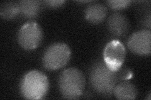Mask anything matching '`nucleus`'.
I'll list each match as a JSON object with an SVG mask.
<instances>
[{
  "label": "nucleus",
  "mask_w": 151,
  "mask_h": 100,
  "mask_svg": "<svg viewBox=\"0 0 151 100\" xmlns=\"http://www.w3.org/2000/svg\"><path fill=\"white\" fill-rule=\"evenodd\" d=\"M49 82L47 76L41 71L32 70L26 73L20 82V92L27 99H41L48 92Z\"/></svg>",
  "instance_id": "obj_1"
},
{
  "label": "nucleus",
  "mask_w": 151,
  "mask_h": 100,
  "mask_svg": "<svg viewBox=\"0 0 151 100\" xmlns=\"http://www.w3.org/2000/svg\"><path fill=\"white\" fill-rule=\"evenodd\" d=\"M85 78L81 71L76 68L64 70L59 76L58 85L63 96L68 99H78L85 88Z\"/></svg>",
  "instance_id": "obj_2"
},
{
  "label": "nucleus",
  "mask_w": 151,
  "mask_h": 100,
  "mask_svg": "<svg viewBox=\"0 0 151 100\" xmlns=\"http://www.w3.org/2000/svg\"><path fill=\"white\" fill-rule=\"evenodd\" d=\"M89 80L96 91L103 94H109L113 93L118 77L116 72L110 70L104 62H98L90 70Z\"/></svg>",
  "instance_id": "obj_3"
},
{
  "label": "nucleus",
  "mask_w": 151,
  "mask_h": 100,
  "mask_svg": "<svg viewBox=\"0 0 151 100\" xmlns=\"http://www.w3.org/2000/svg\"><path fill=\"white\" fill-rule=\"evenodd\" d=\"M71 56V51L68 45L56 43L50 45L42 57L44 67L49 71H54L63 68L69 62Z\"/></svg>",
  "instance_id": "obj_4"
},
{
  "label": "nucleus",
  "mask_w": 151,
  "mask_h": 100,
  "mask_svg": "<svg viewBox=\"0 0 151 100\" xmlns=\"http://www.w3.org/2000/svg\"><path fill=\"white\" fill-rule=\"evenodd\" d=\"M43 32L39 24L29 21L23 24L18 33V43L25 50H33L40 45Z\"/></svg>",
  "instance_id": "obj_5"
},
{
  "label": "nucleus",
  "mask_w": 151,
  "mask_h": 100,
  "mask_svg": "<svg viewBox=\"0 0 151 100\" xmlns=\"http://www.w3.org/2000/svg\"><path fill=\"white\" fill-rule=\"evenodd\" d=\"M126 50L119 40H113L108 43L103 51L104 63L112 71L117 72L124 63Z\"/></svg>",
  "instance_id": "obj_6"
},
{
  "label": "nucleus",
  "mask_w": 151,
  "mask_h": 100,
  "mask_svg": "<svg viewBox=\"0 0 151 100\" xmlns=\"http://www.w3.org/2000/svg\"><path fill=\"white\" fill-rule=\"evenodd\" d=\"M127 46L134 53L147 56L150 54L151 32L143 30L134 33L128 40Z\"/></svg>",
  "instance_id": "obj_7"
},
{
  "label": "nucleus",
  "mask_w": 151,
  "mask_h": 100,
  "mask_svg": "<svg viewBox=\"0 0 151 100\" xmlns=\"http://www.w3.org/2000/svg\"><path fill=\"white\" fill-rule=\"evenodd\" d=\"M107 26L113 35L122 37L128 33L130 25L128 19L124 14L116 12L108 18Z\"/></svg>",
  "instance_id": "obj_8"
},
{
  "label": "nucleus",
  "mask_w": 151,
  "mask_h": 100,
  "mask_svg": "<svg viewBox=\"0 0 151 100\" xmlns=\"http://www.w3.org/2000/svg\"><path fill=\"white\" fill-rule=\"evenodd\" d=\"M107 15V8L103 4L95 3L89 4L85 9L84 16L86 20L92 24L103 22Z\"/></svg>",
  "instance_id": "obj_9"
},
{
  "label": "nucleus",
  "mask_w": 151,
  "mask_h": 100,
  "mask_svg": "<svg viewBox=\"0 0 151 100\" xmlns=\"http://www.w3.org/2000/svg\"><path fill=\"white\" fill-rule=\"evenodd\" d=\"M113 93L116 99L121 100L135 99L138 95V91L135 86L126 81H123L116 85Z\"/></svg>",
  "instance_id": "obj_10"
},
{
  "label": "nucleus",
  "mask_w": 151,
  "mask_h": 100,
  "mask_svg": "<svg viewBox=\"0 0 151 100\" xmlns=\"http://www.w3.org/2000/svg\"><path fill=\"white\" fill-rule=\"evenodd\" d=\"M20 13L27 18H35L39 15L42 3L37 0H23L19 3Z\"/></svg>",
  "instance_id": "obj_11"
},
{
  "label": "nucleus",
  "mask_w": 151,
  "mask_h": 100,
  "mask_svg": "<svg viewBox=\"0 0 151 100\" xmlns=\"http://www.w3.org/2000/svg\"><path fill=\"white\" fill-rule=\"evenodd\" d=\"M20 13L19 3L15 1L4 2L0 6V15L4 20H11Z\"/></svg>",
  "instance_id": "obj_12"
},
{
  "label": "nucleus",
  "mask_w": 151,
  "mask_h": 100,
  "mask_svg": "<svg viewBox=\"0 0 151 100\" xmlns=\"http://www.w3.org/2000/svg\"><path fill=\"white\" fill-rule=\"evenodd\" d=\"M106 3L110 8L115 10H120L129 6L131 1L129 0H110Z\"/></svg>",
  "instance_id": "obj_13"
},
{
  "label": "nucleus",
  "mask_w": 151,
  "mask_h": 100,
  "mask_svg": "<svg viewBox=\"0 0 151 100\" xmlns=\"http://www.w3.org/2000/svg\"><path fill=\"white\" fill-rule=\"evenodd\" d=\"M118 80L120 79L122 81H126L132 78L134 75L133 71L129 68L120 69L116 72Z\"/></svg>",
  "instance_id": "obj_14"
},
{
  "label": "nucleus",
  "mask_w": 151,
  "mask_h": 100,
  "mask_svg": "<svg viewBox=\"0 0 151 100\" xmlns=\"http://www.w3.org/2000/svg\"><path fill=\"white\" fill-rule=\"evenodd\" d=\"M65 3L63 0H49V1H45V3L47 6L51 8H59L64 5Z\"/></svg>",
  "instance_id": "obj_15"
}]
</instances>
